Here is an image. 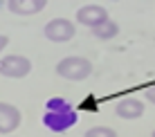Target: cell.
I'll use <instances>...</instances> for the list:
<instances>
[{
  "label": "cell",
  "mask_w": 155,
  "mask_h": 137,
  "mask_svg": "<svg viewBox=\"0 0 155 137\" xmlns=\"http://www.w3.org/2000/svg\"><path fill=\"white\" fill-rule=\"evenodd\" d=\"M79 115L72 103H68L61 97H52L45 103V115H43V126L50 128L52 133H65L77 124Z\"/></svg>",
  "instance_id": "cell-1"
},
{
  "label": "cell",
  "mask_w": 155,
  "mask_h": 137,
  "mask_svg": "<svg viewBox=\"0 0 155 137\" xmlns=\"http://www.w3.org/2000/svg\"><path fill=\"white\" fill-rule=\"evenodd\" d=\"M56 74L68 81H83L92 74V63L83 56H65L56 63Z\"/></svg>",
  "instance_id": "cell-2"
},
{
  "label": "cell",
  "mask_w": 155,
  "mask_h": 137,
  "mask_svg": "<svg viewBox=\"0 0 155 137\" xmlns=\"http://www.w3.org/2000/svg\"><path fill=\"white\" fill-rule=\"evenodd\" d=\"M74 34H77V27L68 18H54L43 27V36L52 43H68L74 38Z\"/></svg>",
  "instance_id": "cell-3"
},
{
  "label": "cell",
  "mask_w": 155,
  "mask_h": 137,
  "mask_svg": "<svg viewBox=\"0 0 155 137\" xmlns=\"http://www.w3.org/2000/svg\"><path fill=\"white\" fill-rule=\"evenodd\" d=\"M31 72V61L20 54H9L0 59V74L9 79H23Z\"/></svg>",
  "instance_id": "cell-4"
},
{
  "label": "cell",
  "mask_w": 155,
  "mask_h": 137,
  "mask_svg": "<svg viewBox=\"0 0 155 137\" xmlns=\"http://www.w3.org/2000/svg\"><path fill=\"white\" fill-rule=\"evenodd\" d=\"M108 20V11H106L101 5H85L77 11V23L79 25H85V27H97V25L106 23Z\"/></svg>",
  "instance_id": "cell-5"
},
{
  "label": "cell",
  "mask_w": 155,
  "mask_h": 137,
  "mask_svg": "<svg viewBox=\"0 0 155 137\" xmlns=\"http://www.w3.org/2000/svg\"><path fill=\"white\" fill-rule=\"evenodd\" d=\"M23 122V115L14 103H5L0 101V133H14Z\"/></svg>",
  "instance_id": "cell-6"
},
{
  "label": "cell",
  "mask_w": 155,
  "mask_h": 137,
  "mask_svg": "<svg viewBox=\"0 0 155 137\" xmlns=\"http://www.w3.org/2000/svg\"><path fill=\"white\" fill-rule=\"evenodd\" d=\"M47 7V0H7V9L16 16H34Z\"/></svg>",
  "instance_id": "cell-7"
},
{
  "label": "cell",
  "mask_w": 155,
  "mask_h": 137,
  "mask_svg": "<svg viewBox=\"0 0 155 137\" xmlns=\"http://www.w3.org/2000/svg\"><path fill=\"white\" fill-rule=\"evenodd\" d=\"M115 115L119 119H126V122L137 119V117L144 115V103L140 101V99H135V97H126V99H121V101L115 106Z\"/></svg>",
  "instance_id": "cell-8"
},
{
  "label": "cell",
  "mask_w": 155,
  "mask_h": 137,
  "mask_svg": "<svg viewBox=\"0 0 155 137\" xmlns=\"http://www.w3.org/2000/svg\"><path fill=\"white\" fill-rule=\"evenodd\" d=\"M92 34L97 36V38H101V41H108V38H115L117 34H119V25L115 23V20H106V23H101V25H97V27H92Z\"/></svg>",
  "instance_id": "cell-9"
},
{
  "label": "cell",
  "mask_w": 155,
  "mask_h": 137,
  "mask_svg": "<svg viewBox=\"0 0 155 137\" xmlns=\"http://www.w3.org/2000/svg\"><path fill=\"white\" fill-rule=\"evenodd\" d=\"M83 137H117V130L110 126H92V128L85 130Z\"/></svg>",
  "instance_id": "cell-10"
},
{
  "label": "cell",
  "mask_w": 155,
  "mask_h": 137,
  "mask_svg": "<svg viewBox=\"0 0 155 137\" xmlns=\"http://www.w3.org/2000/svg\"><path fill=\"white\" fill-rule=\"evenodd\" d=\"M144 97H146V99H148V101H151V103H153V106H155V88H148V90H146V92H144Z\"/></svg>",
  "instance_id": "cell-11"
},
{
  "label": "cell",
  "mask_w": 155,
  "mask_h": 137,
  "mask_svg": "<svg viewBox=\"0 0 155 137\" xmlns=\"http://www.w3.org/2000/svg\"><path fill=\"white\" fill-rule=\"evenodd\" d=\"M9 45V36H5V34H0V52L5 50V47Z\"/></svg>",
  "instance_id": "cell-12"
},
{
  "label": "cell",
  "mask_w": 155,
  "mask_h": 137,
  "mask_svg": "<svg viewBox=\"0 0 155 137\" xmlns=\"http://www.w3.org/2000/svg\"><path fill=\"white\" fill-rule=\"evenodd\" d=\"M151 137H155V130H153V135H151Z\"/></svg>",
  "instance_id": "cell-13"
}]
</instances>
